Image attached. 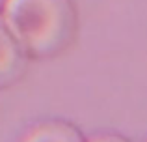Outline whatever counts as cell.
<instances>
[{
  "instance_id": "cell-3",
  "label": "cell",
  "mask_w": 147,
  "mask_h": 142,
  "mask_svg": "<svg viewBox=\"0 0 147 142\" xmlns=\"http://www.w3.org/2000/svg\"><path fill=\"white\" fill-rule=\"evenodd\" d=\"M22 142H84V139L65 122H45L26 133Z\"/></svg>"
},
{
  "instance_id": "cell-2",
  "label": "cell",
  "mask_w": 147,
  "mask_h": 142,
  "mask_svg": "<svg viewBox=\"0 0 147 142\" xmlns=\"http://www.w3.org/2000/svg\"><path fill=\"white\" fill-rule=\"evenodd\" d=\"M28 54L0 17V90L15 84L26 71Z\"/></svg>"
},
{
  "instance_id": "cell-1",
  "label": "cell",
  "mask_w": 147,
  "mask_h": 142,
  "mask_svg": "<svg viewBox=\"0 0 147 142\" xmlns=\"http://www.w3.org/2000/svg\"><path fill=\"white\" fill-rule=\"evenodd\" d=\"M0 17L32 58L60 54L76 34L71 0H6Z\"/></svg>"
},
{
  "instance_id": "cell-4",
  "label": "cell",
  "mask_w": 147,
  "mask_h": 142,
  "mask_svg": "<svg viewBox=\"0 0 147 142\" xmlns=\"http://www.w3.org/2000/svg\"><path fill=\"white\" fill-rule=\"evenodd\" d=\"M88 142H129L123 137H117V135H100V137H93Z\"/></svg>"
}]
</instances>
